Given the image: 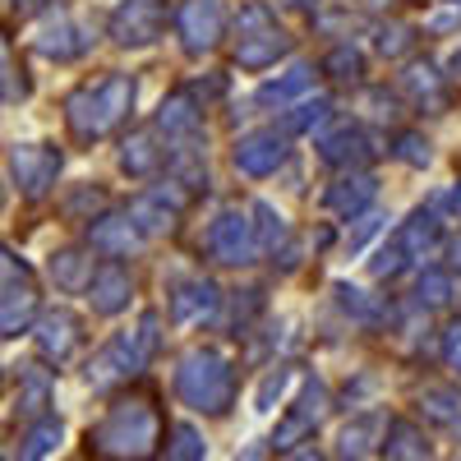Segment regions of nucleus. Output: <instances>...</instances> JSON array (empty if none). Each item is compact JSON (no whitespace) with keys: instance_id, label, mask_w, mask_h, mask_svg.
<instances>
[{"instance_id":"a211bd4d","label":"nucleus","mask_w":461,"mask_h":461,"mask_svg":"<svg viewBox=\"0 0 461 461\" xmlns=\"http://www.w3.org/2000/svg\"><path fill=\"white\" fill-rule=\"evenodd\" d=\"M203 106L194 102V93L189 88H180V93H171L162 106H158V134H167V139H194L199 134V115Z\"/></svg>"},{"instance_id":"58836bf2","label":"nucleus","mask_w":461,"mask_h":461,"mask_svg":"<svg viewBox=\"0 0 461 461\" xmlns=\"http://www.w3.org/2000/svg\"><path fill=\"white\" fill-rule=\"evenodd\" d=\"M406 258H411V254L393 240V245H383V249L369 258V273H374V277H397L402 267H406Z\"/></svg>"},{"instance_id":"f8f14e48","label":"nucleus","mask_w":461,"mask_h":461,"mask_svg":"<svg viewBox=\"0 0 461 461\" xmlns=\"http://www.w3.org/2000/svg\"><path fill=\"white\" fill-rule=\"evenodd\" d=\"M32 47H37V56H47V60L65 65V60H79V56L93 47V37H88L84 23H74L69 14H51L47 23H37Z\"/></svg>"},{"instance_id":"79ce46f5","label":"nucleus","mask_w":461,"mask_h":461,"mask_svg":"<svg viewBox=\"0 0 461 461\" xmlns=\"http://www.w3.org/2000/svg\"><path fill=\"white\" fill-rule=\"evenodd\" d=\"M443 360H447V369L461 374V323H452V328L443 332Z\"/></svg>"},{"instance_id":"4be33fe9","label":"nucleus","mask_w":461,"mask_h":461,"mask_svg":"<svg viewBox=\"0 0 461 461\" xmlns=\"http://www.w3.org/2000/svg\"><path fill=\"white\" fill-rule=\"evenodd\" d=\"M47 277L60 286V291H88L97 267H93V249H56L51 263H47Z\"/></svg>"},{"instance_id":"1a4fd4ad","label":"nucleus","mask_w":461,"mask_h":461,"mask_svg":"<svg viewBox=\"0 0 461 461\" xmlns=\"http://www.w3.org/2000/svg\"><path fill=\"white\" fill-rule=\"evenodd\" d=\"M167 28V5L162 0H125V5H115L106 32L111 42L121 47H152Z\"/></svg>"},{"instance_id":"6ab92c4d","label":"nucleus","mask_w":461,"mask_h":461,"mask_svg":"<svg viewBox=\"0 0 461 461\" xmlns=\"http://www.w3.org/2000/svg\"><path fill=\"white\" fill-rule=\"evenodd\" d=\"M397 245H402L411 258L434 254V249L443 245V221H438V212H434V208H415V212L402 221V230H397Z\"/></svg>"},{"instance_id":"de8ad7c7","label":"nucleus","mask_w":461,"mask_h":461,"mask_svg":"<svg viewBox=\"0 0 461 461\" xmlns=\"http://www.w3.org/2000/svg\"><path fill=\"white\" fill-rule=\"evenodd\" d=\"M295 461H323V456H319V452H314V447H310V452H300V456H295Z\"/></svg>"},{"instance_id":"09e8293b","label":"nucleus","mask_w":461,"mask_h":461,"mask_svg":"<svg viewBox=\"0 0 461 461\" xmlns=\"http://www.w3.org/2000/svg\"><path fill=\"white\" fill-rule=\"evenodd\" d=\"M14 5H19V10H32V5H42V0H14Z\"/></svg>"},{"instance_id":"0eeeda50","label":"nucleus","mask_w":461,"mask_h":461,"mask_svg":"<svg viewBox=\"0 0 461 461\" xmlns=\"http://www.w3.org/2000/svg\"><path fill=\"white\" fill-rule=\"evenodd\" d=\"M254 212H240V208H221L208 226V254L226 267H245L254 263L258 254V236H254Z\"/></svg>"},{"instance_id":"8fccbe9b","label":"nucleus","mask_w":461,"mask_h":461,"mask_svg":"<svg viewBox=\"0 0 461 461\" xmlns=\"http://www.w3.org/2000/svg\"><path fill=\"white\" fill-rule=\"evenodd\" d=\"M452 254H456V263H461V240H456V245H452Z\"/></svg>"},{"instance_id":"7c9ffc66","label":"nucleus","mask_w":461,"mask_h":461,"mask_svg":"<svg viewBox=\"0 0 461 461\" xmlns=\"http://www.w3.org/2000/svg\"><path fill=\"white\" fill-rule=\"evenodd\" d=\"M411 47H415V28L411 23H378L374 28V51L378 56L393 60V56H406Z\"/></svg>"},{"instance_id":"4c0bfd02","label":"nucleus","mask_w":461,"mask_h":461,"mask_svg":"<svg viewBox=\"0 0 461 461\" xmlns=\"http://www.w3.org/2000/svg\"><path fill=\"white\" fill-rule=\"evenodd\" d=\"M286 383H291V369H286V365H277L273 374H267V378L258 383V393H254V411H273V402L286 393Z\"/></svg>"},{"instance_id":"bb28decb","label":"nucleus","mask_w":461,"mask_h":461,"mask_svg":"<svg viewBox=\"0 0 461 461\" xmlns=\"http://www.w3.org/2000/svg\"><path fill=\"white\" fill-rule=\"evenodd\" d=\"M254 236H258V254H277L291 240V226L273 203H254Z\"/></svg>"},{"instance_id":"9b49d317","label":"nucleus","mask_w":461,"mask_h":461,"mask_svg":"<svg viewBox=\"0 0 461 461\" xmlns=\"http://www.w3.org/2000/svg\"><path fill=\"white\" fill-rule=\"evenodd\" d=\"M217 304H221V291L208 277H180L167 291V310L176 328H203L217 314Z\"/></svg>"},{"instance_id":"4468645a","label":"nucleus","mask_w":461,"mask_h":461,"mask_svg":"<svg viewBox=\"0 0 461 461\" xmlns=\"http://www.w3.org/2000/svg\"><path fill=\"white\" fill-rule=\"evenodd\" d=\"M32 341H37V351H42V360L65 365L84 346V323H79V314H69V310H47L42 319H37Z\"/></svg>"},{"instance_id":"c85d7f7f","label":"nucleus","mask_w":461,"mask_h":461,"mask_svg":"<svg viewBox=\"0 0 461 461\" xmlns=\"http://www.w3.org/2000/svg\"><path fill=\"white\" fill-rule=\"evenodd\" d=\"M102 208H106V194H102L97 185H79L74 194H65V199H60V212H65L69 221H88V226L106 217Z\"/></svg>"},{"instance_id":"f03ea898","label":"nucleus","mask_w":461,"mask_h":461,"mask_svg":"<svg viewBox=\"0 0 461 461\" xmlns=\"http://www.w3.org/2000/svg\"><path fill=\"white\" fill-rule=\"evenodd\" d=\"M176 388L194 411L221 415L230 406V397H236V374H230V360L221 351H212V346H194V351L180 356Z\"/></svg>"},{"instance_id":"a878e982","label":"nucleus","mask_w":461,"mask_h":461,"mask_svg":"<svg viewBox=\"0 0 461 461\" xmlns=\"http://www.w3.org/2000/svg\"><path fill=\"white\" fill-rule=\"evenodd\" d=\"M130 221L143 230V236H162V230H171V226H176V208H171V203H162V199L148 189V194H139V199L130 203Z\"/></svg>"},{"instance_id":"72a5a7b5","label":"nucleus","mask_w":461,"mask_h":461,"mask_svg":"<svg viewBox=\"0 0 461 461\" xmlns=\"http://www.w3.org/2000/svg\"><path fill=\"white\" fill-rule=\"evenodd\" d=\"M374 429H378V415H360L356 425H346V434H341V461H360L374 443Z\"/></svg>"},{"instance_id":"2eb2a0df","label":"nucleus","mask_w":461,"mask_h":461,"mask_svg":"<svg viewBox=\"0 0 461 461\" xmlns=\"http://www.w3.org/2000/svg\"><path fill=\"white\" fill-rule=\"evenodd\" d=\"M378 199V180L365 176V171H351V176H341L328 185V194H323V212L341 217V221H351L360 212H369V203Z\"/></svg>"},{"instance_id":"9d476101","label":"nucleus","mask_w":461,"mask_h":461,"mask_svg":"<svg viewBox=\"0 0 461 461\" xmlns=\"http://www.w3.org/2000/svg\"><path fill=\"white\" fill-rule=\"evenodd\" d=\"M37 314V286H32V273H28V263L14 258L5 249V300H0V332L5 337H19L28 332Z\"/></svg>"},{"instance_id":"473e14b6","label":"nucleus","mask_w":461,"mask_h":461,"mask_svg":"<svg viewBox=\"0 0 461 461\" xmlns=\"http://www.w3.org/2000/svg\"><path fill=\"white\" fill-rule=\"evenodd\" d=\"M56 443H60V420H37L19 447V461H42L47 452H56Z\"/></svg>"},{"instance_id":"c9c22d12","label":"nucleus","mask_w":461,"mask_h":461,"mask_svg":"<svg viewBox=\"0 0 461 461\" xmlns=\"http://www.w3.org/2000/svg\"><path fill=\"white\" fill-rule=\"evenodd\" d=\"M393 158L406 162V167H429V162H434V148H429L425 134L406 130V134H397V143H393Z\"/></svg>"},{"instance_id":"37998d69","label":"nucleus","mask_w":461,"mask_h":461,"mask_svg":"<svg viewBox=\"0 0 461 461\" xmlns=\"http://www.w3.org/2000/svg\"><path fill=\"white\" fill-rule=\"evenodd\" d=\"M378 221H383V217H365V221H360V230L351 236V249H360V245H365V240L374 236V230H378Z\"/></svg>"},{"instance_id":"ddd939ff","label":"nucleus","mask_w":461,"mask_h":461,"mask_svg":"<svg viewBox=\"0 0 461 461\" xmlns=\"http://www.w3.org/2000/svg\"><path fill=\"white\" fill-rule=\"evenodd\" d=\"M230 162H236V171L249 176V180L273 176V171L286 162V134H277V130H254V134H245V139L236 143Z\"/></svg>"},{"instance_id":"e433bc0d","label":"nucleus","mask_w":461,"mask_h":461,"mask_svg":"<svg viewBox=\"0 0 461 461\" xmlns=\"http://www.w3.org/2000/svg\"><path fill=\"white\" fill-rule=\"evenodd\" d=\"M323 74H332V79H360L365 60H360L356 47H332V51L323 56Z\"/></svg>"},{"instance_id":"a19ab883","label":"nucleus","mask_w":461,"mask_h":461,"mask_svg":"<svg viewBox=\"0 0 461 461\" xmlns=\"http://www.w3.org/2000/svg\"><path fill=\"white\" fill-rule=\"evenodd\" d=\"M23 97H28V79H23V69H14V51H5V106Z\"/></svg>"},{"instance_id":"a18cd8bd","label":"nucleus","mask_w":461,"mask_h":461,"mask_svg":"<svg viewBox=\"0 0 461 461\" xmlns=\"http://www.w3.org/2000/svg\"><path fill=\"white\" fill-rule=\"evenodd\" d=\"M286 5H295V10H319V0H286Z\"/></svg>"},{"instance_id":"b1692460","label":"nucleus","mask_w":461,"mask_h":461,"mask_svg":"<svg viewBox=\"0 0 461 461\" xmlns=\"http://www.w3.org/2000/svg\"><path fill=\"white\" fill-rule=\"evenodd\" d=\"M158 167H162V148H158V139H152L148 130H139V134H130L121 143V171L125 176L143 180V176H152Z\"/></svg>"},{"instance_id":"6e6552de","label":"nucleus","mask_w":461,"mask_h":461,"mask_svg":"<svg viewBox=\"0 0 461 461\" xmlns=\"http://www.w3.org/2000/svg\"><path fill=\"white\" fill-rule=\"evenodd\" d=\"M176 32L189 56H208L226 32V5L221 0H185L176 10Z\"/></svg>"},{"instance_id":"c756f323","label":"nucleus","mask_w":461,"mask_h":461,"mask_svg":"<svg viewBox=\"0 0 461 461\" xmlns=\"http://www.w3.org/2000/svg\"><path fill=\"white\" fill-rule=\"evenodd\" d=\"M388 461H429L425 434H420L415 425H406V420H397L393 434H388Z\"/></svg>"},{"instance_id":"dca6fc26","label":"nucleus","mask_w":461,"mask_h":461,"mask_svg":"<svg viewBox=\"0 0 461 461\" xmlns=\"http://www.w3.org/2000/svg\"><path fill=\"white\" fill-rule=\"evenodd\" d=\"M88 300H93V314H102V319H115L121 310H130V300H134L130 267H121V263L97 267V277H93V286H88Z\"/></svg>"},{"instance_id":"2f4dec72","label":"nucleus","mask_w":461,"mask_h":461,"mask_svg":"<svg viewBox=\"0 0 461 461\" xmlns=\"http://www.w3.org/2000/svg\"><path fill=\"white\" fill-rule=\"evenodd\" d=\"M332 115V102L328 97H314V102H295L291 111H286V130L291 134H310V130H319L323 121Z\"/></svg>"},{"instance_id":"f257e3e1","label":"nucleus","mask_w":461,"mask_h":461,"mask_svg":"<svg viewBox=\"0 0 461 461\" xmlns=\"http://www.w3.org/2000/svg\"><path fill=\"white\" fill-rule=\"evenodd\" d=\"M134 111V79L130 74H106L97 84H84L65 97V121L84 143L111 134Z\"/></svg>"},{"instance_id":"423d86ee","label":"nucleus","mask_w":461,"mask_h":461,"mask_svg":"<svg viewBox=\"0 0 461 461\" xmlns=\"http://www.w3.org/2000/svg\"><path fill=\"white\" fill-rule=\"evenodd\" d=\"M60 167L65 158L51 143H10V180L19 185L23 199H47L56 189Z\"/></svg>"},{"instance_id":"412c9836","label":"nucleus","mask_w":461,"mask_h":461,"mask_svg":"<svg viewBox=\"0 0 461 461\" xmlns=\"http://www.w3.org/2000/svg\"><path fill=\"white\" fill-rule=\"evenodd\" d=\"M319 158L328 162V167H360V162H369L374 158V143H369V134L365 130H337V134H328V139H319Z\"/></svg>"},{"instance_id":"39448f33","label":"nucleus","mask_w":461,"mask_h":461,"mask_svg":"<svg viewBox=\"0 0 461 461\" xmlns=\"http://www.w3.org/2000/svg\"><path fill=\"white\" fill-rule=\"evenodd\" d=\"M158 328H162V314H158V310H148V314L139 319L134 332H115V337L106 341V351L93 360L88 378H93V383H106V378L139 374V369L148 365V356L158 351Z\"/></svg>"},{"instance_id":"20e7f679","label":"nucleus","mask_w":461,"mask_h":461,"mask_svg":"<svg viewBox=\"0 0 461 461\" xmlns=\"http://www.w3.org/2000/svg\"><path fill=\"white\" fill-rule=\"evenodd\" d=\"M236 65L240 69H267V65H277L282 56H291V37L277 28L273 10L267 5H245L236 14Z\"/></svg>"},{"instance_id":"f3484780","label":"nucleus","mask_w":461,"mask_h":461,"mask_svg":"<svg viewBox=\"0 0 461 461\" xmlns=\"http://www.w3.org/2000/svg\"><path fill=\"white\" fill-rule=\"evenodd\" d=\"M139 245H143V230L130 221V212H125V217L106 212L102 221H93V226H88V249H93V254H106V258H130Z\"/></svg>"},{"instance_id":"49530a36","label":"nucleus","mask_w":461,"mask_h":461,"mask_svg":"<svg viewBox=\"0 0 461 461\" xmlns=\"http://www.w3.org/2000/svg\"><path fill=\"white\" fill-rule=\"evenodd\" d=\"M447 69H452V74H461V47L452 51V60H447Z\"/></svg>"},{"instance_id":"5701e85b","label":"nucleus","mask_w":461,"mask_h":461,"mask_svg":"<svg viewBox=\"0 0 461 461\" xmlns=\"http://www.w3.org/2000/svg\"><path fill=\"white\" fill-rule=\"evenodd\" d=\"M314 88V65H291L286 74H277V79H267L258 88V106H291L295 97H304Z\"/></svg>"},{"instance_id":"aec40b11","label":"nucleus","mask_w":461,"mask_h":461,"mask_svg":"<svg viewBox=\"0 0 461 461\" xmlns=\"http://www.w3.org/2000/svg\"><path fill=\"white\" fill-rule=\"evenodd\" d=\"M397 84H402V93H406L415 106H425V111H438V106L447 102V84H443V74H438L429 60L406 65Z\"/></svg>"},{"instance_id":"7ed1b4c3","label":"nucleus","mask_w":461,"mask_h":461,"mask_svg":"<svg viewBox=\"0 0 461 461\" xmlns=\"http://www.w3.org/2000/svg\"><path fill=\"white\" fill-rule=\"evenodd\" d=\"M158 434H162V420L152 411V402H115L102 425L88 429V443H97V452H106V456L139 461L158 447Z\"/></svg>"},{"instance_id":"c03bdc74","label":"nucleus","mask_w":461,"mask_h":461,"mask_svg":"<svg viewBox=\"0 0 461 461\" xmlns=\"http://www.w3.org/2000/svg\"><path fill=\"white\" fill-rule=\"evenodd\" d=\"M360 5H369V10H388V5H397V0H360Z\"/></svg>"},{"instance_id":"cd10ccee","label":"nucleus","mask_w":461,"mask_h":461,"mask_svg":"<svg viewBox=\"0 0 461 461\" xmlns=\"http://www.w3.org/2000/svg\"><path fill=\"white\" fill-rule=\"evenodd\" d=\"M420 411L447 429H461V393L456 388H425L420 393Z\"/></svg>"},{"instance_id":"393cba45","label":"nucleus","mask_w":461,"mask_h":461,"mask_svg":"<svg viewBox=\"0 0 461 461\" xmlns=\"http://www.w3.org/2000/svg\"><path fill=\"white\" fill-rule=\"evenodd\" d=\"M332 295H337L341 310L351 314L356 323H365V328H374V323L388 319V310H383V300H378V295H369V291H360V286H351V282H337V286H332Z\"/></svg>"},{"instance_id":"ea45409f","label":"nucleus","mask_w":461,"mask_h":461,"mask_svg":"<svg viewBox=\"0 0 461 461\" xmlns=\"http://www.w3.org/2000/svg\"><path fill=\"white\" fill-rule=\"evenodd\" d=\"M171 461H203V438H199L194 429H189V425H180V429H176Z\"/></svg>"},{"instance_id":"f704fd0d","label":"nucleus","mask_w":461,"mask_h":461,"mask_svg":"<svg viewBox=\"0 0 461 461\" xmlns=\"http://www.w3.org/2000/svg\"><path fill=\"white\" fill-rule=\"evenodd\" d=\"M415 295H420V304L438 310V304L452 300V277L443 273V267H425V273H420V282H415Z\"/></svg>"}]
</instances>
